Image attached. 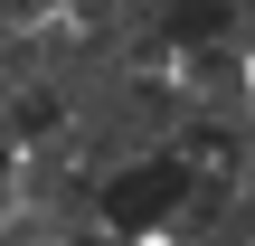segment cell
Masks as SVG:
<instances>
[{"label":"cell","mask_w":255,"mask_h":246,"mask_svg":"<svg viewBox=\"0 0 255 246\" xmlns=\"http://www.w3.org/2000/svg\"><path fill=\"white\" fill-rule=\"evenodd\" d=\"M180 199H189V161H132V171L104 190V218L132 237V228H161Z\"/></svg>","instance_id":"obj_1"},{"label":"cell","mask_w":255,"mask_h":246,"mask_svg":"<svg viewBox=\"0 0 255 246\" xmlns=\"http://www.w3.org/2000/svg\"><path fill=\"white\" fill-rule=\"evenodd\" d=\"M227 28V0H170V38H218Z\"/></svg>","instance_id":"obj_2"},{"label":"cell","mask_w":255,"mask_h":246,"mask_svg":"<svg viewBox=\"0 0 255 246\" xmlns=\"http://www.w3.org/2000/svg\"><path fill=\"white\" fill-rule=\"evenodd\" d=\"M189 161H237V123H189Z\"/></svg>","instance_id":"obj_3"},{"label":"cell","mask_w":255,"mask_h":246,"mask_svg":"<svg viewBox=\"0 0 255 246\" xmlns=\"http://www.w3.org/2000/svg\"><path fill=\"white\" fill-rule=\"evenodd\" d=\"M19 133H28V142L57 133V95H28V104H19Z\"/></svg>","instance_id":"obj_4"}]
</instances>
